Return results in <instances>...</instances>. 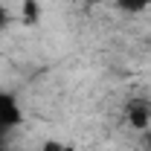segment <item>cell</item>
Returning a JSON list of instances; mask_svg holds the SVG:
<instances>
[{"mask_svg":"<svg viewBox=\"0 0 151 151\" xmlns=\"http://www.w3.org/2000/svg\"><path fill=\"white\" fill-rule=\"evenodd\" d=\"M20 125H23V105H20V99L0 87V139L15 134Z\"/></svg>","mask_w":151,"mask_h":151,"instance_id":"cell-1","label":"cell"},{"mask_svg":"<svg viewBox=\"0 0 151 151\" xmlns=\"http://www.w3.org/2000/svg\"><path fill=\"white\" fill-rule=\"evenodd\" d=\"M125 119H128V125H131L134 131H148L151 128V105L145 99H134L128 102V108H125Z\"/></svg>","mask_w":151,"mask_h":151,"instance_id":"cell-2","label":"cell"},{"mask_svg":"<svg viewBox=\"0 0 151 151\" xmlns=\"http://www.w3.org/2000/svg\"><path fill=\"white\" fill-rule=\"evenodd\" d=\"M41 18V3L38 0H20V20L26 26H35Z\"/></svg>","mask_w":151,"mask_h":151,"instance_id":"cell-3","label":"cell"},{"mask_svg":"<svg viewBox=\"0 0 151 151\" xmlns=\"http://www.w3.org/2000/svg\"><path fill=\"white\" fill-rule=\"evenodd\" d=\"M113 6L125 15H139V12L151 9V0H113Z\"/></svg>","mask_w":151,"mask_h":151,"instance_id":"cell-4","label":"cell"},{"mask_svg":"<svg viewBox=\"0 0 151 151\" xmlns=\"http://www.w3.org/2000/svg\"><path fill=\"white\" fill-rule=\"evenodd\" d=\"M9 23H12V12H9L6 6H0V32H3Z\"/></svg>","mask_w":151,"mask_h":151,"instance_id":"cell-5","label":"cell"},{"mask_svg":"<svg viewBox=\"0 0 151 151\" xmlns=\"http://www.w3.org/2000/svg\"><path fill=\"white\" fill-rule=\"evenodd\" d=\"M142 142H145V148L151 151V128H148V131H142Z\"/></svg>","mask_w":151,"mask_h":151,"instance_id":"cell-6","label":"cell"},{"mask_svg":"<svg viewBox=\"0 0 151 151\" xmlns=\"http://www.w3.org/2000/svg\"><path fill=\"white\" fill-rule=\"evenodd\" d=\"M0 151H12L9 145H6V139H0Z\"/></svg>","mask_w":151,"mask_h":151,"instance_id":"cell-7","label":"cell"}]
</instances>
